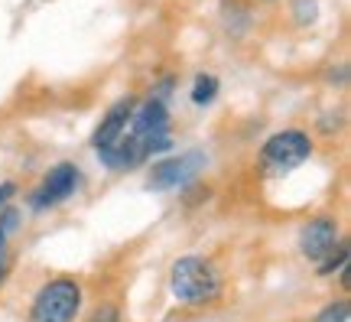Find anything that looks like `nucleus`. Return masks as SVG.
<instances>
[{"label":"nucleus","mask_w":351,"mask_h":322,"mask_svg":"<svg viewBox=\"0 0 351 322\" xmlns=\"http://www.w3.org/2000/svg\"><path fill=\"white\" fill-rule=\"evenodd\" d=\"M130 114H134V101H130V98L117 101V104H111V108H108L104 121H101L98 130H95V150H98V153L111 150L114 143L127 134V121H130Z\"/></svg>","instance_id":"8"},{"label":"nucleus","mask_w":351,"mask_h":322,"mask_svg":"<svg viewBox=\"0 0 351 322\" xmlns=\"http://www.w3.org/2000/svg\"><path fill=\"white\" fill-rule=\"evenodd\" d=\"M315 322H348V303H345V299H335L332 306H326V310L319 312Z\"/></svg>","instance_id":"11"},{"label":"nucleus","mask_w":351,"mask_h":322,"mask_svg":"<svg viewBox=\"0 0 351 322\" xmlns=\"http://www.w3.org/2000/svg\"><path fill=\"white\" fill-rule=\"evenodd\" d=\"M16 196V186L13 183H0V205H7V198Z\"/></svg>","instance_id":"13"},{"label":"nucleus","mask_w":351,"mask_h":322,"mask_svg":"<svg viewBox=\"0 0 351 322\" xmlns=\"http://www.w3.org/2000/svg\"><path fill=\"white\" fill-rule=\"evenodd\" d=\"M16 218H20V215H16V211H3V218H0V231H3V235H10L13 228H16Z\"/></svg>","instance_id":"12"},{"label":"nucleus","mask_w":351,"mask_h":322,"mask_svg":"<svg viewBox=\"0 0 351 322\" xmlns=\"http://www.w3.org/2000/svg\"><path fill=\"white\" fill-rule=\"evenodd\" d=\"M169 286H173V297L179 303L189 306H205L218 299L221 293V277L208 260L202 257H179L169 271Z\"/></svg>","instance_id":"1"},{"label":"nucleus","mask_w":351,"mask_h":322,"mask_svg":"<svg viewBox=\"0 0 351 322\" xmlns=\"http://www.w3.org/2000/svg\"><path fill=\"white\" fill-rule=\"evenodd\" d=\"M95 322H117V316H114V310H104L95 316Z\"/></svg>","instance_id":"14"},{"label":"nucleus","mask_w":351,"mask_h":322,"mask_svg":"<svg viewBox=\"0 0 351 322\" xmlns=\"http://www.w3.org/2000/svg\"><path fill=\"white\" fill-rule=\"evenodd\" d=\"M3 248H7V235L0 231V280H3Z\"/></svg>","instance_id":"15"},{"label":"nucleus","mask_w":351,"mask_h":322,"mask_svg":"<svg viewBox=\"0 0 351 322\" xmlns=\"http://www.w3.org/2000/svg\"><path fill=\"white\" fill-rule=\"evenodd\" d=\"M335 248H339V222H332V218H313V222L302 228L300 251L309 260L322 264Z\"/></svg>","instance_id":"7"},{"label":"nucleus","mask_w":351,"mask_h":322,"mask_svg":"<svg viewBox=\"0 0 351 322\" xmlns=\"http://www.w3.org/2000/svg\"><path fill=\"white\" fill-rule=\"evenodd\" d=\"M205 170V153L199 150H189L182 157H173V160L160 163V166H153L150 179H147V186L150 189H176V186H186L192 183L195 176Z\"/></svg>","instance_id":"5"},{"label":"nucleus","mask_w":351,"mask_h":322,"mask_svg":"<svg viewBox=\"0 0 351 322\" xmlns=\"http://www.w3.org/2000/svg\"><path fill=\"white\" fill-rule=\"evenodd\" d=\"M345 264H348V248L345 244H339V248L332 251L322 264H319V273L322 277H328V273H335V271H345Z\"/></svg>","instance_id":"10"},{"label":"nucleus","mask_w":351,"mask_h":322,"mask_svg":"<svg viewBox=\"0 0 351 322\" xmlns=\"http://www.w3.org/2000/svg\"><path fill=\"white\" fill-rule=\"evenodd\" d=\"M215 91H218V78L199 75V78H195V88H192V101H195V104H208V101H215Z\"/></svg>","instance_id":"9"},{"label":"nucleus","mask_w":351,"mask_h":322,"mask_svg":"<svg viewBox=\"0 0 351 322\" xmlns=\"http://www.w3.org/2000/svg\"><path fill=\"white\" fill-rule=\"evenodd\" d=\"M82 310V286L69 277L46 284L33 299L29 319L33 322H72Z\"/></svg>","instance_id":"2"},{"label":"nucleus","mask_w":351,"mask_h":322,"mask_svg":"<svg viewBox=\"0 0 351 322\" xmlns=\"http://www.w3.org/2000/svg\"><path fill=\"white\" fill-rule=\"evenodd\" d=\"M75 186H78V166H72V163H59V166L49 170V176L43 179V186L33 192L29 205H33L36 211L52 209V205H59V202H65V198L72 196Z\"/></svg>","instance_id":"6"},{"label":"nucleus","mask_w":351,"mask_h":322,"mask_svg":"<svg viewBox=\"0 0 351 322\" xmlns=\"http://www.w3.org/2000/svg\"><path fill=\"white\" fill-rule=\"evenodd\" d=\"M309 153H313V140L302 134V130H280L274 134L261 150V163L267 173H289V170H296L302 163L309 160Z\"/></svg>","instance_id":"3"},{"label":"nucleus","mask_w":351,"mask_h":322,"mask_svg":"<svg viewBox=\"0 0 351 322\" xmlns=\"http://www.w3.org/2000/svg\"><path fill=\"white\" fill-rule=\"evenodd\" d=\"M127 134H134L147 147V157L173 147V140H169V111H166L163 101H143L137 111L130 114V130Z\"/></svg>","instance_id":"4"}]
</instances>
